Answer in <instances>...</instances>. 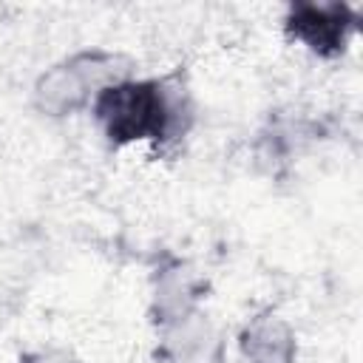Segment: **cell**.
I'll use <instances>...</instances> for the list:
<instances>
[{
  "mask_svg": "<svg viewBox=\"0 0 363 363\" xmlns=\"http://www.w3.org/2000/svg\"><path fill=\"white\" fill-rule=\"evenodd\" d=\"M31 363H74L68 354H54V352H48V354H37Z\"/></svg>",
  "mask_w": 363,
  "mask_h": 363,
  "instance_id": "cell-4",
  "label": "cell"
},
{
  "mask_svg": "<svg viewBox=\"0 0 363 363\" xmlns=\"http://www.w3.org/2000/svg\"><path fill=\"white\" fill-rule=\"evenodd\" d=\"M94 99L108 133L119 139H150L164 133L173 111V102L159 82L119 79L102 88Z\"/></svg>",
  "mask_w": 363,
  "mask_h": 363,
  "instance_id": "cell-1",
  "label": "cell"
},
{
  "mask_svg": "<svg viewBox=\"0 0 363 363\" xmlns=\"http://www.w3.org/2000/svg\"><path fill=\"white\" fill-rule=\"evenodd\" d=\"M116 54L108 51H79L68 57L65 62L48 68L34 94L43 111L48 113H68L85 99L96 96L102 88L113 85L122 79V68Z\"/></svg>",
  "mask_w": 363,
  "mask_h": 363,
  "instance_id": "cell-2",
  "label": "cell"
},
{
  "mask_svg": "<svg viewBox=\"0 0 363 363\" xmlns=\"http://www.w3.org/2000/svg\"><path fill=\"white\" fill-rule=\"evenodd\" d=\"M284 23L289 34L306 43L309 48L335 51V48H343V43L349 40L357 23V11L340 3H298L286 9Z\"/></svg>",
  "mask_w": 363,
  "mask_h": 363,
  "instance_id": "cell-3",
  "label": "cell"
}]
</instances>
